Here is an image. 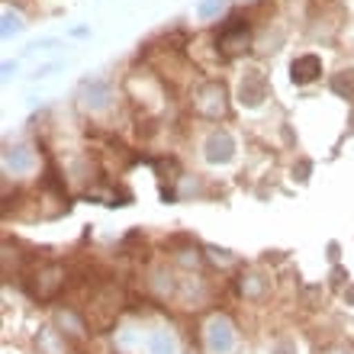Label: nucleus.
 <instances>
[{
  "label": "nucleus",
  "instance_id": "1",
  "mask_svg": "<svg viewBox=\"0 0 354 354\" xmlns=\"http://www.w3.org/2000/svg\"><path fill=\"white\" fill-rule=\"evenodd\" d=\"M290 75H293V81H297V84H309V81H316V77L322 75V62H319L316 55H303V58H297V62H293Z\"/></svg>",
  "mask_w": 354,
  "mask_h": 354
}]
</instances>
